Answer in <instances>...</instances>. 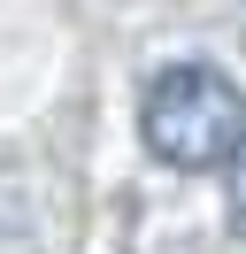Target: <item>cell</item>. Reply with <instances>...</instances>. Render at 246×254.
<instances>
[{"label": "cell", "instance_id": "6da1fadb", "mask_svg": "<svg viewBox=\"0 0 246 254\" xmlns=\"http://www.w3.org/2000/svg\"><path fill=\"white\" fill-rule=\"evenodd\" d=\"M146 154L169 170H231L246 154V93L208 62H177L138 100Z\"/></svg>", "mask_w": 246, "mask_h": 254}, {"label": "cell", "instance_id": "7a4b0ae2", "mask_svg": "<svg viewBox=\"0 0 246 254\" xmlns=\"http://www.w3.org/2000/svg\"><path fill=\"white\" fill-rule=\"evenodd\" d=\"M223 208H231V231L246 239V154L231 162V200H223Z\"/></svg>", "mask_w": 246, "mask_h": 254}]
</instances>
